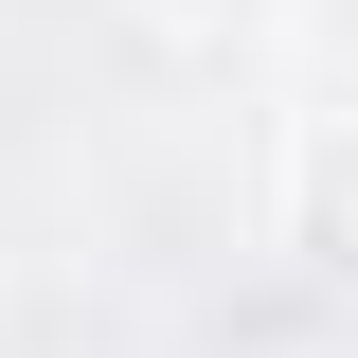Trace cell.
I'll use <instances>...</instances> for the list:
<instances>
[{
	"instance_id": "cell-2",
	"label": "cell",
	"mask_w": 358,
	"mask_h": 358,
	"mask_svg": "<svg viewBox=\"0 0 358 358\" xmlns=\"http://www.w3.org/2000/svg\"><path fill=\"white\" fill-rule=\"evenodd\" d=\"M162 18H251V0H162Z\"/></svg>"
},
{
	"instance_id": "cell-1",
	"label": "cell",
	"mask_w": 358,
	"mask_h": 358,
	"mask_svg": "<svg viewBox=\"0 0 358 358\" xmlns=\"http://www.w3.org/2000/svg\"><path fill=\"white\" fill-rule=\"evenodd\" d=\"M305 251H322V268L358 287V126H341V143L305 162Z\"/></svg>"
}]
</instances>
